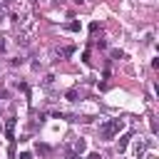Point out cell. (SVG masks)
Wrapping results in <instances>:
<instances>
[{"label":"cell","instance_id":"obj_1","mask_svg":"<svg viewBox=\"0 0 159 159\" xmlns=\"http://www.w3.org/2000/svg\"><path fill=\"white\" fill-rule=\"evenodd\" d=\"M122 127H124V119H109L99 127V134H102V139H112L114 134H119Z\"/></svg>","mask_w":159,"mask_h":159},{"label":"cell","instance_id":"obj_2","mask_svg":"<svg viewBox=\"0 0 159 159\" xmlns=\"http://www.w3.org/2000/svg\"><path fill=\"white\" fill-rule=\"evenodd\" d=\"M5 134H7V139H10V142H15V117H10V119H7Z\"/></svg>","mask_w":159,"mask_h":159},{"label":"cell","instance_id":"obj_3","mask_svg":"<svg viewBox=\"0 0 159 159\" xmlns=\"http://www.w3.org/2000/svg\"><path fill=\"white\" fill-rule=\"evenodd\" d=\"M72 52H75V47H57V50H55L57 57H70Z\"/></svg>","mask_w":159,"mask_h":159},{"label":"cell","instance_id":"obj_4","mask_svg":"<svg viewBox=\"0 0 159 159\" xmlns=\"http://www.w3.org/2000/svg\"><path fill=\"white\" fill-rule=\"evenodd\" d=\"M84 149H87V144H84V139H77V142L72 144V152H77V154H82Z\"/></svg>","mask_w":159,"mask_h":159},{"label":"cell","instance_id":"obj_5","mask_svg":"<svg viewBox=\"0 0 159 159\" xmlns=\"http://www.w3.org/2000/svg\"><path fill=\"white\" fill-rule=\"evenodd\" d=\"M129 139H132V134H129V132H127V134H122V139H119V152H124V149H127Z\"/></svg>","mask_w":159,"mask_h":159},{"label":"cell","instance_id":"obj_6","mask_svg":"<svg viewBox=\"0 0 159 159\" xmlns=\"http://www.w3.org/2000/svg\"><path fill=\"white\" fill-rule=\"evenodd\" d=\"M144 149H147V144H144V142H137V147H134L137 157H142V154H144Z\"/></svg>","mask_w":159,"mask_h":159},{"label":"cell","instance_id":"obj_7","mask_svg":"<svg viewBox=\"0 0 159 159\" xmlns=\"http://www.w3.org/2000/svg\"><path fill=\"white\" fill-rule=\"evenodd\" d=\"M65 157H67V159H80V154H77V152H72L70 147L65 149Z\"/></svg>","mask_w":159,"mask_h":159},{"label":"cell","instance_id":"obj_8","mask_svg":"<svg viewBox=\"0 0 159 159\" xmlns=\"http://www.w3.org/2000/svg\"><path fill=\"white\" fill-rule=\"evenodd\" d=\"M65 27H67L70 32H77V30H80V22H70V25H65Z\"/></svg>","mask_w":159,"mask_h":159},{"label":"cell","instance_id":"obj_9","mask_svg":"<svg viewBox=\"0 0 159 159\" xmlns=\"http://www.w3.org/2000/svg\"><path fill=\"white\" fill-rule=\"evenodd\" d=\"M37 152H40V154H50V147H47V144H37Z\"/></svg>","mask_w":159,"mask_h":159},{"label":"cell","instance_id":"obj_10","mask_svg":"<svg viewBox=\"0 0 159 159\" xmlns=\"http://www.w3.org/2000/svg\"><path fill=\"white\" fill-rule=\"evenodd\" d=\"M112 57H114V60H122L124 52H122V50H112Z\"/></svg>","mask_w":159,"mask_h":159},{"label":"cell","instance_id":"obj_11","mask_svg":"<svg viewBox=\"0 0 159 159\" xmlns=\"http://www.w3.org/2000/svg\"><path fill=\"white\" fill-rule=\"evenodd\" d=\"M87 159H102V154H99V152H92V154H89Z\"/></svg>","mask_w":159,"mask_h":159},{"label":"cell","instance_id":"obj_12","mask_svg":"<svg viewBox=\"0 0 159 159\" xmlns=\"http://www.w3.org/2000/svg\"><path fill=\"white\" fill-rule=\"evenodd\" d=\"M20 159H32V154H30V152H22V154H20Z\"/></svg>","mask_w":159,"mask_h":159},{"label":"cell","instance_id":"obj_13","mask_svg":"<svg viewBox=\"0 0 159 159\" xmlns=\"http://www.w3.org/2000/svg\"><path fill=\"white\" fill-rule=\"evenodd\" d=\"M0 132H2V124H0Z\"/></svg>","mask_w":159,"mask_h":159}]
</instances>
